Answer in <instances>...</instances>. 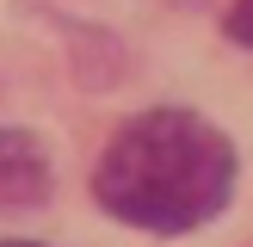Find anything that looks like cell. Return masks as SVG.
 I'll return each instance as SVG.
<instances>
[{"label": "cell", "mask_w": 253, "mask_h": 247, "mask_svg": "<svg viewBox=\"0 0 253 247\" xmlns=\"http://www.w3.org/2000/svg\"><path fill=\"white\" fill-rule=\"evenodd\" d=\"M0 247H37V241H0Z\"/></svg>", "instance_id": "4"}, {"label": "cell", "mask_w": 253, "mask_h": 247, "mask_svg": "<svg viewBox=\"0 0 253 247\" xmlns=\"http://www.w3.org/2000/svg\"><path fill=\"white\" fill-rule=\"evenodd\" d=\"M235 192V142L198 111L130 118L93 167V198L148 235H185L222 216Z\"/></svg>", "instance_id": "1"}, {"label": "cell", "mask_w": 253, "mask_h": 247, "mask_svg": "<svg viewBox=\"0 0 253 247\" xmlns=\"http://www.w3.org/2000/svg\"><path fill=\"white\" fill-rule=\"evenodd\" d=\"M229 37L241 49H253V0H235V6H229Z\"/></svg>", "instance_id": "3"}, {"label": "cell", "mask_w": 253, "mask_h": 247, "mask_svg": "<svg viewBox=\"0 0 253 247\" xmlns=\"http://www.w3.org/2000/svg\"><path fill=\"white\" fill-rule=\"evenodd\" d=\"M49 198V161L37 148V136L0 130V216L12 210H37Z\"/></svg>", "instance_id": "2"}]
</instances>
